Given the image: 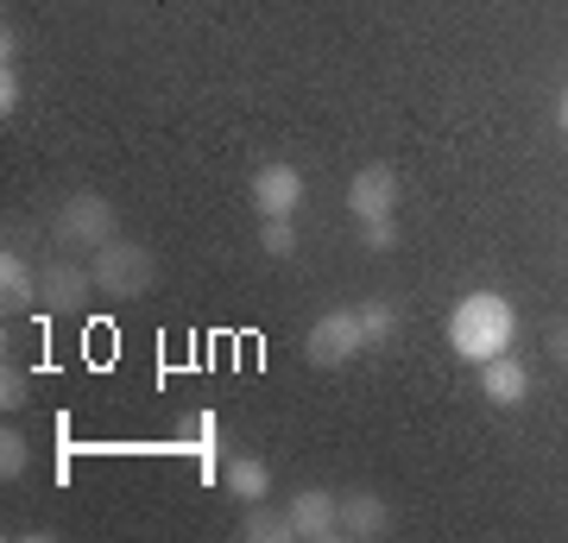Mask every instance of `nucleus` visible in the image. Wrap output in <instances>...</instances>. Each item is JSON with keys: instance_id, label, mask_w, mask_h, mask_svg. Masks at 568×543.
I'll return each instance as SVG.
<instances>
[{"instance_id": "nucleus-1", "label": "nucleus", "mask_w": 568, "mask_h": 543, "mask_svg": "<svg viewBox=\"0 0 568 543\" xmlns=\"http://www.w3.org/2000/svg\"><path fill=\"white\" fill-rule=\"evenodd\" d=\"M511 342H518V310H511V298H499V291H467L455 310H448V348L462 354V361H493V354H511Z\"/></svg>"}, {"instance_id": "nucleus-2", "label": "nucleus", "mask_w": 568, "mask_h": 543, "mask_svg": "<svg viewBox=\"0 0 568 543\" xmlns=\"http://www.w3.org/2000/svg\"><path fill=\"white\" fill-rule=\"evenodd\" d=\"M114 234H121L114 228V202L95 197V190H77V197H63L51 209V241H58V253H95Z\"/></svg>"}, {"instance_id": "nucleus-3", "label": "nucleus", "mask_w": 568, "mask_h": 543, "mask_svg": "<svg viewBox=\"0 0 568 543\" xmlns=\"http://www.w3.org/2000/svg\"><path fill=\"white\" fill-rule=\"evenodd\" d=\"M89 279H95V291L102 298H145L152 291V279H159V260H152V247H140V241H114L108 247H95L89 253Z\"/></svg>"}, {"instance_id": "nucleus-4", "label": "nucleus", "mask_w": 568, "mask_h": 543, "mask_svg": "<svg viewBox=\"0 0 568 543\" xmlns=\"http://www.w3.org/2000/svg\"><path fill=\"white\" fill-rule=\"evenodd\" d=\"M304 354L310 366H347V361H361L366 354V329H361V310H328V316L310 322V335H304Z\"/></svg>"}, {"instance_id": "nucleus-5", "label": "nucleus", "mask_w": 568, "mask_h": 543, "mask_svg": "<svg viewBox=\"0 0 568 543\" xmlns=\"http://www.w3.org/2000/svg\"><path fill=\"white\" fill-rule=\"evenodd\" d=\"M291 531L297 543H328L342 537V493H328V486H304V493H291Z\"/></svg>"}, {"instance_id": "nucleus-6", "label": "nucleus", "mask_w": 568, "mask_h": 543, "mask_svg": "<svg viewBox=\"0 0 568 543\" xmlns=\"http://www.w3.org/2000/svg\"><path fill=\"white\" fill-rule=\"evenodd\" d=\"M89 291H95V279H89V265H77L70 253L39 265V310H82Z\"/></svg>"}, {"instance_id": "nucleus-7", "label": "nucleus", "mask_w": 568, "mask_h": 543, "mask_svg": "<svg viewBox=\"0 0 568 543\" xmlns=\"http://www.w3.org/2000/svg\"><path fill=\"white\" fill-rule=\"evenodd\" d=\"M347 209H354V222H379L398 209V171L392 164H361L354 183H347Z\"/></svg>"}, {"instance_id": "nucleus-8", "label": "nucleus", "mask_w": 568, "mask_h": 543, "mask_svg": "<svg viewBox=\"0 0 568 543\" xmlns=\"http://www.w3.org/2000/svg\"><path fill=\"white\" fill-rule=\"evenodd\" d=\"M304 202V171L297 164H260L253 171V209L260 215H297Z\"/></svg>"}, {"instance_id": "nucleus-9", "label": "nucleus", "mask_w": 568, "mask_h": 543, "mask_svg": "<svg viewBox=\"0 0 568 543\" xmlns=\"http://www.w3.org/2000/svg\"><path fill=\"white\" fill-rule=\"evenodd\" d=\"M480 399L499 404V411H518V404L530 399V366L518 361V354H493V361H480Z\"/></svg>"}, {"instance_id": "nucleus-10", "label": "nucleus", "mask_w": 568, "mask_h": 543, "mask_svg": "<svg viewBox=\"0 0 568 543\" xmlns=\"http://www.w3.org/2000/svg\"><path fill=\"white\" fill-rule=\"evenodd\" d=\"M392 531V505L379 500V493H342V537L354 543H373V537H386Z\"/></svg>"}, {"instance_id": "nucleus-11", "label": "nucleus", "mask_w": 568, "mask_h": 543, "mask_svg": "<svg viewBox=\"0 0 568 543\" xmlns=\"http://www.w3.org/2000/svg\"><path fill=\"white\" fill-rule=\"evenodd\" d=\"M0 303H7V316L39 310V265H26V253H13V241L0 253Z\"/></svg>"}, {"instance_id": "nucleus-12", "label": "nucleus", "mask_w": 568, "mask_h": 543, "mask_svg": "<svg viewBox=\"0 0 568 543\" xmlns=\"http://www.w3.org/2000/svg\"><path fill=\"white\" fill-rule=\"evenodd\" d=\"M241 537L246 543H297V531H291V512H272L265 500H253L241 512Z\"/></svg>"}, {"instance_id": "nucleus-13", "label": "nucleus", "mask_w": 568, "mask_h": 543, "mask_svg": "<svg viewBox=\"0 0 568 543\" xmlns=\"http://www.w3.org/2000/svg\"><path fill=\"white\" fill-rule=\"evenodd\" d=\"M265 486H272V474H265V462H253V455H234V462H227V493H234L241 505L265 500Z\"/></svg>"}, {"instance_id": "nucleus-14", "label": "nucleus", "mask_w": 568, "mask_h": 543, "mask_svg": "<svg viewBox=\"0 0 568 543\" xmlns=\"http://www.w3.org/2000/svg\"><path fill=\"white\" fill-rule=\"evenodd\" d=\"M361 329H366V348H386L392 335H398V303H392V298L361 303Z\"/></svg>"}, {"instance_id": "nucleus-15", "label": "nucleus", "mask_w": 568, "mask_h": 543, "mask_svg": "<svg viewBox=\"0 0 568 543\" xmlns=\"http://www.w3.org/2000/svg\"><path fill=\"white\" fill-rule=\"evenodd\" d=\"M260 253L265 260H291V253H297V228H291V215H260Z\"/></svg>"}, {"instance_id": "nucleus-16", "label": "nucleus", "mask_w": 568, "mask_h": 543, "mask_svg": "<svg viewBox=\"0 0 568 543\" xmlns=\"http://www.w3.org/2000/svg\"><path fill=\"white\" fill-rule=\"evenodd\" d=\"M13 108H20V70H13V26L0 32V114L13 121Z\"/></svg>"}, {"instance_id": "nucleus-17", "label": "nucleus", "mask_w": 568, "mask_h": 543, "mask_svg": "<svg viewBox=\"0 0 568 543\" xmlns=\"http://www.w3.org/2000/svg\"><path fill=\"white\" fill-rule=\"evenodd\" d=\"M26 462H32V443H26V436L13 430V423H7V430H0V481L26 474Z\"/></svg>"}, {"instance_id": "nucleus-18", "label": "nucleus", "mask_w": 568, "mask_h": 543, "mask_svg": "<svg viewBox=\"0 0 568 543\" xmlns=\"http://www.w3.org/2000/svg\"><path fill=\"white\" fill-rule=\"evenodd\" d=\"M361 247H366V253H392V247H398V215H379V222H361Z\"/></svg>"}, {"instance_id": "nucleus-19", "label": "nucleus", "mask_w": 568, "mask_h": 543, "mask_svg": "<svg viewBox=\"0 0 568 543\" xmlns=\"http://www.w3.org/2000/svg\"><path fill=\"white\" fill-rule=\"evenodd\" d=\"M196 443H203V474H215V449H222V423H215V411H196Z\"/></svg>"}, {"instance_id": "nucleus-20", "label": "nucleus", "mask_w": 568, "mask_h": 543, "mask_svg": "<svg viewBox=\"0 0 568 543\" xmlns=\"http://www.w3.org/2000/svg\"><path fill=\"white\" fill-rule=\"evenodd\" d=\"M0 404H7V411H20V404H26V373L13 361L0 366Z\"/></svg>"}, {"instance_id": "nucleus-21", "label": "nucleus", "mask_w": 568, "mask_h": 543, "mask_svg": "<svg viewBox=\"0 0 568 543\" xmlns=\"http://www.w3.org/2000/svg\"><path fill=\"white\" fill-rule=\"evenodd\" d=\"M549 348H556V361H568V322L556 329V342H549Z\"/></svg>"}, {"instance_id": "nucleus-22", "label": "nucleus", "mask_w": 568, "mask_h": 543, "mask_svg": "<svg viewBox=\"0 0 568 543\" xmlns=\"http://www.w3.org/2000/svg\"><path fill=\"white\" fill-rule=\"evenodd\" d=\"M556 121H562V133H568V89H562V108H556Z\"/></svg>"}]
</instances>
